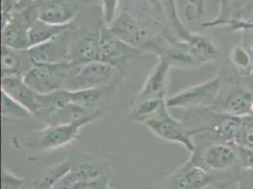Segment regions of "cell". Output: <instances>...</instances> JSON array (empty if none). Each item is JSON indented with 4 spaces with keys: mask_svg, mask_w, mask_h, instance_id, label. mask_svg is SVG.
Here are the masks:
<instances>
[{
    "mask_svg": "<svg viewBox=\"0 0 253 189\" xmlns=\"http://www.w3.org/2000/svg\"><path fill=\"white\" fill-rule=\"evenodd\" d=\"M97 117L89 118L73 124L45 125L32 132L26 138L25 146L33 152H47L67 147L75 142L84 127L96 121Z\"/></svg>",
    "mask_w": 253,
    "mask_h": 189,
    "instance_id": "cell-1",
    "label": "cell"
},
{
    "mask_svg": "<svg viewBox=\"0 0 253 189\" xmlns=\"http://www.w3.org/2000/svg\"><path fill=\"white\" fill-rule=\"evenodd\" d=\"M166 100L161 104L155 115L149 117L142 124L154 136L165 141L179 144L191 153H194L196 150L194 137L201 134V129L190 128L182 121L171 116Z\"/></svg>",
    "mask_w": 253,
    "mask_h": 189,
    "instance_id": "cell-2",
    "label": "cell"
},
{
    "mask_svg": "<svg viewBox=\"0 0 253 189\" xmlns=\"http://www.w3.org/2000/svg\"><path fill=\"white\" fill-rule=\"evenodd\" d=\"M122 70L111 63L94 61L78 63L66 86L67 90H83L115 86L121 79Z\"/></svg>",
    "mask_w": 253,
    "mask_h": 189,
    "instance_id": "cell-3",
    "label": "cell"
},
{
    "mask_svg": "<svg viewBox=\"0 0 253 189\" xmlns=\"http://www.w3.org/2000/svg\"><path fill=\"white\" fill-rule=\"evenodd\" d=\"M77 63L33 64L24 79L32 90L38 94H50L66 89Z\"/></svg>",
    "mask_w": 253,
    "mask_h": 189,
    "instance_id": "cell-4",
    "label": "cell"
},
{
    "mask_svg": "<svg viewBox=\"0 0 253 189\" xmlns=\"http://www.w3.org/2000/svg\"><path fill=\"white\" fill-rule=\"evenodd\" d=\"M79 35L69 27L52 40L28 49L33 64L71 62V52Z\"/></svg>",
    "mask_w": 253,
    "mask_h": 189,
    "instance_id": "cell-5",
    "label": "cell"
},
{
    "mask_svg": "<svg viewBox=\"0 0 253 189\" xmlns=\"http://www.w3.org/2000/svg\"><path fill=\"white\" fill-rule=\"evenodd\" d=\"M221 89L220 75L214 76L212 79L185 88L179 93L167 97V106L170 108L193 109L197 107H208L214 103Z\"/></svg>",
    "mask_w": 253,
    "mask_h": 189,
    "instance_id": "cell-6",
    "label": "cell"
},
{
    "mask_svg": "<svg viewBox=\"0 0 253 189\" xmlns=\"http://www.w3.org/2000/svg\"><path fill=\"white\" fill-rule=\"evenodd\" d=\"M107 28L118 39L142 51L156 36L153 35L148 24L141 21L128 11H122Z\"/></svg>",
    "mask_w": 253,
    "mask_h": 189,
    "instance_id": "cell-7",
    "label": "cell"
},
{
    "mask_svg": "<svg viewBox=\"0 0 253 189\" xmlns=\"http://www.w3.org/2000/svg\"><path fill=\"white\" fill-rule=\"evenodd\" d=\"M71 168L61 179L53 189H73L76 185L84 182H95L108 178L107 163L93 155H83V157L70 160Z\"/></svg>",
    "mask_w": 253,
    "mask_h": 189,
    "instance_id": "cell-8",
    "label": "cell"
},
{
    "mask_svg": "<svg viewBox=\"0 0 253 189\" xmlns=\"http://www.w3.org/2000/svg\"><path fill=\"white\" fill-rule=\"evenodd\" d=\"M214 185L210 173L192 158L165 179L160 189H205Z\"/></svg>",
    "mask_w": 253,
    "mask_h": 189,
    "instance_id": "cell-9",
    "label": "cell"
},
{
    "mask_svg": "<svg viewBox=\"0 0 253 189\" xmlns=\"http://www.w3.org/2000/svg\"><path fill=\"white\" fill-rule=\"evenodd\" d=\"M98 43L101 61L111 63L119 69H121V64L144 52L118 39L107 27H102L98 32Z\"/></svg>",
    "mask_w": 253,
    "mask_h": 189,
    "instance_id": "cell-10",
    "label": "cell"
},
{
    "mask_svg": "<svg viewBox=\"0 0 253 189\" xmlns=\"http://www.w3.org/2000/svg\"><path fill=\"white\" fill-rule=\"evenodd\" d=\"M200 159L202 162L200 166L207 171H225L239 162V155L237 147L229 142H223L207 146L202 150Z\"/></svg>",
    "mask_w": 253,
    "mask_h": 189,
    "instance_id": "cell-11",
    "label": "cell"
},
{
    "mask_svg": "<svg viewBox=\"0 0 253 189\" xmlns=\"http://www.w3.org/2000/svg\"><path fill=\"white\" fill-rule=\"evenodd\" d=\"M171 68L172 67L168 62L158 59V62L153 66L142 88L132 97L130 103H135L146 99L166 98V89Z\"/></svg>",
    "mask_w": 253,
    "mask_h": 189,
    "instance_id": "cell-12",
    "label": "cell"
},
{
    "mask_svg": "<svg viewBox=\"0 0 253 189\" xmlns=\"http://www.w3.org/2000/svg\"><path fill=\"white\" fill-rule=\"evenodd\" d=\"M79 13V5L72 0H50L38 9V19L53 26H70Z\"/></svg>",
    "mask_w": 253,
    "mask_h": 189,
    "instance_id": "cell-13",
    "label": "cell"
},
{
    "mask_svg": "<svg viewBox=\"0 0 253 189\" xmlns=\"http://www.w3.org/2000/svg\"><path fill=\"white\" fill-rule=\"evenodd\" d=\"M253 94L241 87H235L227 94L221 105V113L236 117L253 116Z\"/></svg>",
    "mask_w": 253,
    "mask_h": 189,
    "instance_id": "cell-14",
    "label": "cell"
},
{
    "mask_svg": "<svg viewBox=\"0 0 253 189\" xmlns=\"http://www.w3.org/2000/svg\"><path fill=\"white\" fill-rule=\"evenodd\" d=\"M30 26L19 19H11L2 26V45L17 50H28Z\"/></svg>",
    "mask_w": 253,
    "mask_h": 189,
    "instance_id": "cell-15",
    "label": "cell"
},
{
    "mask_svg": "<svg viewBox=\"0 0 253 189\" xmlns=\"http://www.w3.org/2000/svg\"><path fill=\"white\" fill-rule=\"evenodd\" d=\"M94 61H101L98 33L95 35L87 34L85 37L79 38L71 52V62L84 63Z\"/></svg>",
    "mask_w": 253,
    "mask_h": 189,
    "instance_id": "cell-16",
    "label": "cell"
},
{
    "mask_svg": "<svg viewBox=\"0 0 253 189\" xmlns=\"http://www.w3.org/2000/svg\"><path fill=\"white\" fill-rule=\"evenodd\" d=\"M2 72H17L25 76L33 66L28 50H17L2 45Z\"/></svg>",
    "mask_w": 253,
    "mask_h": 189,
    "instance_id": "cell-17",
    "label": "cell"
},
{
    "mask_svg": "<svg viewBox=\"0 0 253 189\" xmlns=\"http://www.w3.org/2000/svg\"><path fill=\"white\" fill-rule=\"evenodd\" d=\"M70 26H53L45 22L41 21L40 19H36L35 21L32 22L29 28L30 48L52 40L53 38L60 35L63 31H65Z\"/></svg>",
    "mask_w": 253,
    "mask_h": 189,
    "instance_id": "cell-18",
    "label": "cell"
},
{
    "mask_svg": "<svg viewBox=\"0 0 253 189\" xmlns=\"http://www.w3.org/2000/svg\"><path fill=\"white\" fill-rule=\"evenodd\" d=\"M71 168L70 159H65L46 170L40 178L35 180L29 189H53Z\"/></svg>",
    "mask_w": 253,
    "mask_h": 189,
    "instance_id": "cell-19",
    "label": "cell"
},
{
    "mask_svg": "<svg viewBox=\"0 0 253 189\" xmlns=\"http://www.w3.org/2000/svg\"><path fill=\"white\" fill-rule=\"evenodd\" d=\"M67 99L76 105L81 106L87 110H91L98 104L105 94V89H83V90H67L64 89Z\"/></svg>",
    "mask_w": 253,
    "mask_h": 189,
    "instance_id": "cell-20",
    "label": "cell"
},
{
    "mask_svg": "<svg viewBox=\"0 0 253 189\" xmlns=\"http://www.w3.org/2000/svg\"><path fill=\"white\" fill-rule=\"evenodd\" d=\"M167 99L166 98H154L146 99L135 103H130L129 118L132 121L143 123L149 117L155 115L161 104Z\"/></svg>",
    "mask_w": 253,
    "mask_h": 189,
    "instance_id": "cell-21",
    "label": "cell"
},
{
    "mask_svg": "<svg viewBox=\"0 0 253 189\" xmlns=\"http://www.w3.org/2000/svg\"><path fill=\"white\" fill-rule=\"evenodd\" d=\"M2 93V118L4 121L32 117V113L24 106L13 99L9 94Z\"/></svg>",
    "mask_w": 253,
    "mask_h": 189,
    "instance_id": "cell-22",
    "label": "cell"
},
{
    "mask_svg": "<svg viewBox=\"0 0 253 189\" xmlns=\"http://www.w3.org/2000/svg\"><path fill=\"white\" fill-rule=\"evenodd\" d=\"M102 18L105 27L111 26L116 20L119 0H100Z\"/></svg>",
    "mask_w": 253,
    "mask_h": 189,
    "instance_id": "cell-23",
    "label": "cell"
},
{
    "mask_svg": "<svg viewBox=\"0 0 253 189\" xmlns=\"http://www.w3.org/2000/svg\"><path fill=\"white\" fill-rule=\"evenodd\" d=\"M25 179L14 174L8 168H3L2 171V189H20Z\"/></svg>",
    "mask_w": 253,
    "mask_h": 189,
    "instance_id": "cell-24",
    "label": "cell"
},
{
    "mask_svg": "<svg viewBox=\"0 0 253 189\" xmlns=\"http://www.w3.org/2000/svg\"><path fill=\"white\" fill-rule=\"evenodd\" d=\"M237 189H253V168H242L237 176Z\"/></svg>",
    "mask_w": 253,
    "mask_h": 189,
    "instance_id": "cell-25",
    "label": "cell"
},
{
    "mask_svg": "<svg viewBox=\"0 0 253 189\" xmlns=\"http://www.w3.org/2000/svg\"><path fill=\"white\" fill-rule=\"evenodd\" d=\"M205 0H189V5L186 9V16L189 20L201 18L203 12Z\"/></svg>",
    "mask_w": 253,
    "mask_h": 189,
    "instance_id": "cell-26",
    "label": "cell"
},
{
    "mask_svg": "<svg viewBox=\"0 0 253 189\" xmlns=\"http://www.w3.org/2000/svg\"><path fill=\"white\" fill-rule=\"evenodd\" d=\"M239 163L242 168H253V149L238 146Z\"/></svg>",
    "mask_w": 253,
    "mask_h": 189,
    "instance_id": "cell-27",
    "label": "cell"
},
{
    "mask_svg": "<svg viewBox=\"0 0 253 189\" xmlns=\"http://www.w3.org/2000/svg\"><path fill=\"white\" fill-rule=\"evenodd\" d=\"M252 114H253V106H252Z\"/></svg>",
    "mask_w": 253,
    "mask_h": 189,
    "instance_id": "cell-28",
    "label": "cell"
},
{
    "mask_svg": "<svg viewBox=\"0 0 253 189\" xmlns=\"http://www.w3.org/2000/svg\"><path fill=\"white\" fill-rule=\"evenodd\" d=\"M110 189V188H109V186H107V187H106L105 189Z\"/></svg>",
    "mask_w": 253,
    "mask_h": 189,
    "instance_id": "cell-29",
    "label": "cell"
}]
</instances>
